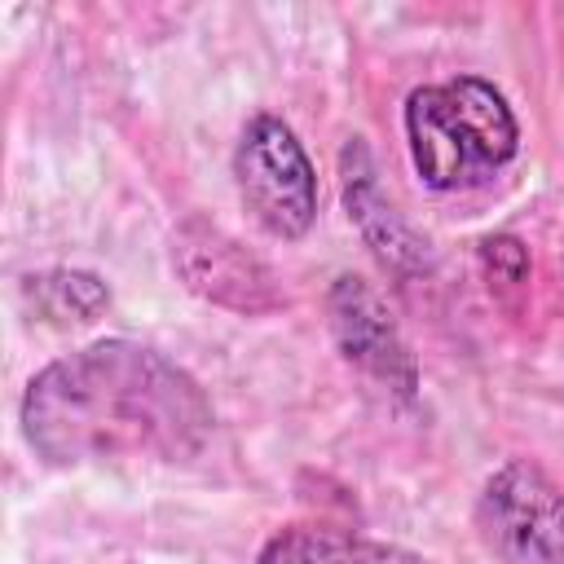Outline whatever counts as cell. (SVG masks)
<instances>
[{"label": "cell", "instance_id": "obj_10", "mask_svg": "<svg viewBox=\"0 0 564 564\" xmlns=\"http://www.w3.org/2000/svg\"><path fill=\"white\" fill-rule=\"evenodd\" d=\"M480 256L489 260V269H498L507 282H520L524 278V247L516 238H485L480 242Z\"/></svg>", "mask_w": 564, "mask_h": 564}, {"label": "cell", "instance_id": "obj_9", "mask_svg": "<svg viewBox=\"0 0 564 564\" xmlns=\"http://www.w3.org/2000/svg\"><path fill=\"white\" fill-rule=\"evenodd\" d=\"M26 300L48 322H93L110 308V286L88 269H44L22 282Z\"/></svg>", "mask_w": 564, "mask_h": 564}, {"label": "cell", "instance_id": "obj_5", "mask_svg": "<svg viewBox=\"0 0 564 564\" xmlns=\"http://www.w3.org/2000/svg\"><path fill=\"white\" fill-rule=\"evenodd\" d=\"M172 264L194 295H203L229 313L260 317L282 304L273 269L260 256H251L234 234H225L220 225H212L203 216H189L172 234Z\"/></svg>", "mask_w": 564, "mask_h": 564}, {"label": "cell", "instance_id": "obj_6", "mask_svg": "<svg viewBox=\"0 0 564 564\" xmlns=\"http://www.w3.org/2000/svg\"><path fill=\"white\" fill-rule=\"evenodd\" d=\"M326 313H330V335L348 366L379 379L397 397H414V388H419L414 352L401 339L388 304L379 300V291L370 282H361L352 273L335 278V286L326 295Z\"/></svg>", "mask_w": 564, "mask_h": 564}, {"label": "cell", "instance_id": "obj_8", "mask_svg": "<svg viewBox=\"0 0 564 564\" xmlns=\"http://www.w3.org/2000/svg\"><path fill=\"white\" fill-rule=\"evenodd\" d=\"M256 564H432V560L397 542H379L335 524H286L260 546Z\"/></svg>", "mask_w": 564, "mask_h": 564}, {"label": "cell", "instance_id": "obj_2", "mask_svg": "<svg viewBox=\"0 0 564 564\" xmlns=\"http://www.w3.org/2000/svg\"><path fill=\"white\" fill-rule=\"evenodd\" d=\"M401 119L419 181L441 194L471 189L520 154V119L485 75L419 84Z\"/></svg>", "mask_w": 564, "mask_h": 564}, {"label": "cell", "instance_id": "obj_7", "mask_svg": "<svg viewBox=\"0 0 564 564\" xmlns=\"http://www.w3.org/2000/svg\"><path fill=\"white\" fill-rule=\"evenodd\" d=\"M344 207H348V220L361 229L366 247L379 256L383 269H392V273L427 269V242L401 220V212L383 194V185L375 176V163H370V154L357 137L344 145Z\"/></svg>", "mask_w": 564, "mask_h": 564}, {"label": "cell", "instance_id": "obj_4", "mask_svg": "<svg viewBox=\"0 0 564 564\" xmlns=\"http://www.w3.org/2000/svg\"><path fill=\"white\" fill-rule=\"evenodd\" d=\"M476 520L502 564H564V494L538 463H502L485 480Z\"/></svg>", "mask_w": 564, "mask_h": 564}, {"label": "cell", "instance_id": "obj_3", "mask_svg": "<svg viewBox=\"0 0 564 564\" xmlns=\"http://www.w3.org/2000/svg\"><path fill=\"white\" fill-rule=\"evenodd\" d=\"M234 185L251 220L282 242L304 238L317 220V167L295 128L269 110L251 115L234 145Z\"/></svg>", "mask_w": 564, "mask_h": 564}, {"label": "cell", "instance_id": "obj_1", "mask_svg": "<svg viewBox=\"0 0 564 564\" xmlns=\"http://www.w3.org/2000/svg\"><path fill=\"white\" fill-rule=\"evenodd\" d=\"M22 436L53 467L176 463L212 436V401L172 357L97 339L48 361L22 392Z\"/></svg>", "mask_w": 564, "mask_h": 564}]
</instances>
